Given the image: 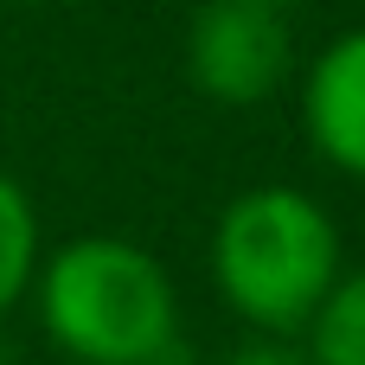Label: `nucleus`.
I'll list each match as a JSON object with an SVG mask.
<instances>
[{
	"label": "nucleus",
	"mask_w": 365,
	"mask_h": 365,
	"mask_svg": "<svg viewBox=\"0 0 365 365\" xmlns=\"http://www.w3.org/2000/svg\"><path fill=\"white\" fill-rule=\"evenodd\" d=\"M212 276L250 327L295 334L340 282V231L308 192L257 186L225 205L212 231Z\"/></svg>",
	"instance_id": "nucleus-1"
},
{
	"label": "nucleus",
	"mask_w": 365,
	"mask_h": 365,
	"mask_svg": "<svg viewBox=\"0 0 365 365\" xmlns=\"http://www.w3.org/2000/svg\"><path fill=\"white\" fill-rule=\"evenodd\" d=\"M45 334L83 365H160L173 353V282L128 237H77L38 276Z\"/></svg>",
	"instance_id": "nucleus-2"
},
{
	"label": "nucleus",
	"mask_w": 365,
	"mask_h": 365,
	"mask_svg": "<svg viewBox=\"0 0 365 365\" xmlns=\"http://www.w3.org/2000/svg\"><path fill=\"white\" fill-rule=\"evenodd\" d=\"M295 64V38H289V13L269 0H205L192 13L186 32V77L225 103V109H250L263 96L282 90Z\"/></svg>",
	"instance_id": "nucleus-3"
},
{
	"label": "nucleus",
	"mask_w": 365,
	"mask_h": 365,
	"mask_svg": "<svg viewBox=\"0 0 365 365\" xmlns=\"http://www.w3.org/2000/svg\"><path fill=\"white\" fill-rule=\"evenodd\" d=\"M302 128L314 154L340 173L365 180V26L340 32L302 83Z\"/></svg>",
	"instance_id": "nucleus-4"
},
{
	"label": "nucleus",
	"mask_w": 365,
	"mask_h": 365,
	"mask_svg": "<svg viewBox=\"0 0 365 365\" xmlns=\"http://www.w3.org/2000/svg\"><path fill=\"white\" fill-rule=\"evenodd\" d=\"M308 353L314 365H365V269L327 289V302L308 321Z\"/></svg>",
	"instance_id": "nucleus-5"
},
{
	"label": "nucleus",
	"mask_w": 365,
	"mask_h": 365,
	"mask_svg": "<svg viewBox=\"0 0 365 365\" xmlns=\"http://www.w3.org/2000/svg\"><path fill=\"white\" fill-rule=\"evenodd\" d=\"M32 263H38V218H32V199L19 192V180L0 173V314L26 295Z\"/></svg>",
	"instance_id": "nucleus-6"
},
{
	"label": "nucleus",
	"mask_w": 365,
	"mask_h": 365,
	"mask_svg": "<svg viewBox=\"0 0 365 365\" xmlns=\"http://www.w3.org/2000/svg\"><path fill=\"white\" fill-rule=\"evenodd\" d=\"M231 365H314V353L289 346V334H263V340L237 346V353H231Z\"/></svg>",
	"instance_id": "nucleus-7"
},
{
	"label": "nucleus",
	"mask_w": 365,
	"mask_h": 365,
	"mask_svg": "<svg viewBox=\"0 0 365 365\" xmlns=\"http://www.w3.org/2000/svg\"><path fill=\"white\" fill-rule=\"evenodd\" d=\"M269 6H282V13H289V6H314V0H269Z\"/></svg>",
	"instance_id": "nucleus-8"
},
{
	"label": "nucleus",
	"mask_w": 365,
	"mask_h": 365,
	"mask_svg": "<svg viewBox=\"0 0 365 365\" xmlns=\"http://www.w3.org/2000/svg\"><path fill=\"white\" fill-rule=\"evenodd\" d=\"M160 365H167V359H160Z\"/></svg>",
	"instance_id": "nucleus-9"
}]
</instances>
